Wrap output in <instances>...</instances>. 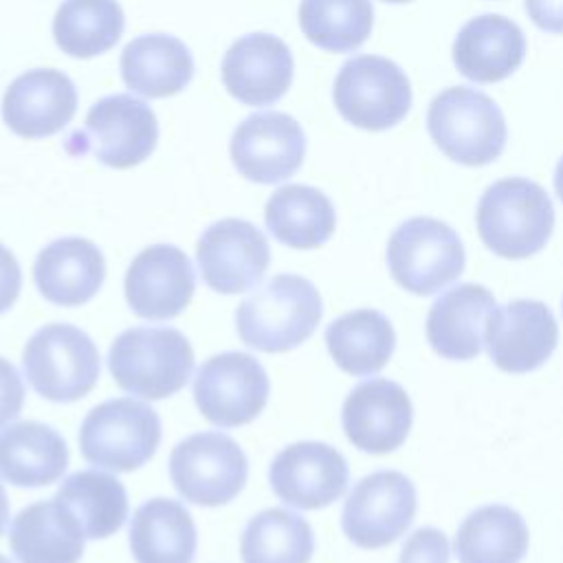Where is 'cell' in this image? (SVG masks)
Here are the masks:
<instances>
[{
	"label": "cell",
	"mask_w": 563,
	"mask_h": 563,
	"mask_svg": "<svg viewBox=\"0 0 563 563\" xmlns=\"http://www.w3.org/2000/svg\"><path fill=\"white\" fill-rule=\"evenodd\" d=\"M7 521H9V499H7V493H4V486L0 484V537L7 528Z\"/></svg>",
	"instance_id": "f35d334b"
},
{
	"label": "cell",
	"mask_w": 563,
	"mask_h": 563,
	"mask_svg": "<svg viewBox=\"0 0 563 563\" xmlns=\"http://www.w3.org/2000/svg\"><path fill=\"white\" fill-rule=\"evenodd\" d=\"M40 295L62 308L90 301L106 279V260L97 244L68 235L46 244L33 264Z\"/></svg>",
	"instance_id": "44dd1931"
},
{
	"label": "cell",
	"mask_w": 563,
	"mask_h": 563,
	"mask_svg": "<svg viewBox=\"0 0 563 563\" xmlns=\"http://www.w3.org/2000/svg\"><path fill=\"white\" fill-rule=\"evenodd\" d=\"M528 18L545 33H563V0H523Z\"/></svg>",
	"instance_id": "74e56055"
},
{
	"label": "cell",
	"mask_w": 563,
	"mask_h": 563,
	"mask_svg": "<svg viewBox=\"0 0 563 563\" xmlns=\"http://www.w3.org/2000/svg\"><path fill=\"white\" fill-rule=\"evenodd\" d=\"M323 314L317 286L301 275L282 273L249 295L235 310V328L253 350L288 352L312 336Z\"/></svg>",
	"instance_id": "6da1fadb"
},
{
	"label": "cell",
	"mask_w": 563,
	"mask_h": 563,
	"mask_svg": "<svg viewBox=\"0 0 563 563\" xmlns=\"http://www.w3.org/2000/svg\"><path fill=\"white\" fill-rule=\"evenodd\" d=\"M475 222L488 251L506 260H526L548 244L554 207L539 183L510 176L482 194Z\"/></svg>",
	"instance_id": "7a4b0ae2"
},
{
	"label": "cell",
	"mask_w": 563,
	"mask_h": 563,
	"mask_svg": "<svg viewBox=\"0 0 563 563\" xmlns=\"http://www.w3.org/2000/svg\"><path fill=\"white\" fill-rule=\"evenodd\" d=\"M202 282L222 295H238L257 286L268 268L271 249L264 233L240 218H224L207 227L196 244Z\"/></svg>",
	"instance_id": "4fadbf2b"
},
{
	"label": "cell",
	"mask_w": 563,
	"mask_h": 563,
	"mask_svg": "<svg viewBox=\"0 0 563 563\" xmlns=\"http://www.w3.org/2000/svg\"><path fill=\"white\" fill-rule=\"evenodd\" d=\"M292 53L271 33H249L235 40L222 57V84L246 106L279 101L292 81Z\"/></svg>",
	"instance_id": "d6986e66"
},
{
	"label": "cell",
	"mask_w": 563,
	"mask_h": 563,
	"mask_svg": "<svg viewBox=\"0 0 563 563\" xmlns=\"http://www.w3.org/2000/svg\"><path fill=\"white\" fill-rule=\"evenodd\" d=\"M554 189H556V196H559L561 202H563V158L559 161L556 172H554Z\"/></svg>",
	"instance_id": "ab89813d"
},
{
	"label": "cell",
	"mask_w": 563,
	"mask_h": 563,
	"mask_svg": "<svg viewBox=\"0 0 563 563\" xmlns=\"http://www.w3.org/2000/svg\"><path fill=\"white\" fill-rule=\"evenodd\" d=\"M332 99L347 123L380 132L407 117L411 84L396 62L380 55H356L341 66Z\"/></svg>",
	"instance_id": "9c48e42d"
},
{
	"label": "cell",
	"mask_w": 563,
	"mask_h": 563,
	"mask_svg": "<svg viewBox=\"0 0 563 563\" xmlns=\"http://www.w3.org/2000/svg\"><path fill=\"white\" fill-rule=\"evenodd\" d=\"M55 499L81 523L86 539H106L121 530L128 519V495L123 484L101 471H77L68 475Z\"/></svg>",
	"instance_id": "4dcf8cb0"
},
{
	"label": "cell",
	"mask_w": 563,
	"mask_h": 563,
	"mask_svg": "<svg viewBox=\"0 0 563 563\" xmlns=\"http://www.w3.org/2000/svg\"><path fill=\"white\" fill-rule=\"evenodd\" d=\"M341 422L347 440L372 455L396 451L409 435L413 407L409 394L389 378L358 383L345 398Z\"/></svg>",
	"instance_id": "ac0fdd59"
},
{
	"label": "cell",
	"mask_w": 563,
	"mask_h": 563,
	"mask_svg": "<svg viewBox=\"0 0 563 563\" xmlns=\"http://www.w3.org/2000/svg\"><path fill=\"white\" fill-rule=\"evenodd\" d=\"M198 534L189 510L167 497L143 501L130 521V550L136 563H191Z\"/></svg>",
	"instance_id": "4316f807"
},
{
	"label": "cell",
	"mask_w": 563,
	"mask_h": 563,
	"mask_svg": "<svg viewBox=\"0 0 563 563\" xmlns=\"http://www.w3.org/2000/svg\"><path fill=\"white\" fill-rule=\"evenodd\" d=\"M77 110V90L68 75L55 68H33L11 81L2 99V119L24 139L57 134Z\"/></svg>",
	"instance_id": "ffe728a7"
},
{
	"label": "cell",
	"mask_w": 563,
	"mask_h": 563,
	"mask_svg": "<svg viewBox=\"0 0 563 563\" xmlns=\"http://www.w3.org/2000/svg\"><path fill=\"white\" fill-rule=\"evenodd\" d=\"M264 222L273 238L290 249H317L336 227L330 198L308 185H284L266 200Z\"/></svg>",
	"instance_id": "f1b7e54d"
},
{
	"label": "cell",
	"mask_w": 563,
	"mask_h": 563,
	"mask_svg": "<svg viewBox=\"0 0 563 563\" xmlns=\"http://www.w3.org/2000/svg\"><path fill=\"white\" fill-rule=\"evenodd\" d=\"M383 2H391V4H402V2H411V0H383Z\"/></svg>",
	"instance_id": "60d3db41"
},
{
	"label": "cell",
	"mask_w": 563,
	"mask_h": 563,
	"mask_svg": "<svg viewBox=\"0 0 563 563\" xmlns=\"http://www.w3.org/2000/svg\"><path fill=\"white\" fill-rule=\"evenodd\" d=\"M523 55V31L499 13L471 18L453 42L455 68L477 84H495L510 77L521 66Z\"/></svg>",
	"instance_id": "603a6c76"
},
{
	"label": "cell",
	"mask_w": 563,
	"mask_h": 563,
	"mask_svg": "<svg viewBox=\"0 0 563 563\" xmlns=\"http://www.w3.org/2000/svg\"><path fill=\"white\" fill-rule=\"evenodd\" d=\"M556 341V319L539 299H515L495 306L484 330L490 361L508 374H526L541 367L552 356Z\"/></svg>",
	"instance_id": "5bb4252c"
},
{
	"label": "cell",
	"mask_w": 563,
	"mask_h": 563,
	"mask_svg": "<svg viewBox=\"0 0 563 563\" xmlns=\"http://www.w3.org/2000/svg\"><path fill=\"white\" fill-rule=\"evenodd\" d=\"M299 26L319 48L330 53L356 51L372 33V0H301Z\"/></svg>",
	"instance_id": "836d02e7"
},
{
	"label": "cell",
	"mask_w": 563,
	"mask_h": 563,
	"mask_svg": "<svg viewBox=\"0 0 563 563\" xmlns=\"http://www.w3.org/2000/svg\"><path fill=\"white\" fill-rule=\"evenodd\" d=\"M158 123L154 110L132 95H110L90 106L81 130L66 139L73 156L92 154L99 163L128 169L154 152Z\"/></svg>",
	"instance_id": "8992f818"
},
{
	"label": "cell",
	"mask_w": 563,
	"mask_h": 563,
	"mask_svg": "<svg viewBox=\"0 0 563 563\" xmlns=\"http://www.w3.org/2000/svg\"><path fill=\"white\" fill-rule=\"evenodd\" d=\"M427 128L433 143L455 163L482 167L493 163L506 145V119L482 90L453 86L429 103Z\"/></svg>",
	"instance_id": "277c9868"
},
{
	"label": "cell",
	"mask_w": 563,
	"mask_h": 563,
	"mask_svg": "<svg viewBox=\"0 0 563 563\" xmlns=\"http://www.w3.org/2000/svg\"><path fill=\"white\" fill-rule=\"evenodd\" d=\"M416 508V486L405 473L376 471L358 479L350 490L341 512V528L363 550L385 548L411 526Z\"/></svg>",
	"instance_id": "8fae6325"
},
{
	"label": "cell",
	"mask_w": 563,
	"mask_h": 563,
	"mask_svg": "<svg viewBox=\"0 0 563 563\" xmlns=\"http://www.w3.org/2000/svg\"><path fill=\"white\" fill-rule=\"evenodd\" d=\"M493 292L482 284H457L444 290L427 314V341L449 361H471L484 347V330L495 308Z\"/></svg>",
	"instance_id": "7402d4cb"
},
{
	"label": "cell",
	"mask_w": 563,
	"mask_h": 563,
	"mask_svg": "<svg viewBox=\"0 0 563 563\" xmlns=\"http://www.w3.org/2000/svg\"><path fill=\"white\" fill-rule=\"evenodd\" d=\"M196 275L174 244L145 246L128 266L123 290L130 310L143 319H174L191 301Z\"/></svg>",
	"instance_id": "e0dca14e"
},
{
	"label": "cell",
	"mask_w": 563,
	"mask_h": 563,
	"mask_svg": "<svg viewBox=\"0 0 563 563\" xmlns=\"http://www.w3.org/2000/svg\"><path fill=\"white\" fill-rule=\"evenodd\" d=\"M86 532L55 497L22 508L9 528V545L20 563H79Z\"/></svg>",
	"instance_id": "cb8c5ba5"
},
{
	"label": "cell",
	"mask_w": 563,
	"mask_h": 563,
	"mask_svg": "<svg viewBox=\"0 0 563 563\" xmlns=\"http://www.w3.org/2000/svg\"><path fill=\"white\" fill-rule=\"evenodd\" d=\"M306 134L286 112L264 110L246 117L231 136L235 169L260 185L290 178L303 163Z\"/></svg>",
	"instance_id": "9a60e30c"
},
{
	"label": "cell",
	"mask_w": 563,
	"mask_h": 563,
	"mask_svg": "<svg viewBox=\"0 0 563 563\" xmlns=\"http://www.w3.org/2000/svg\"><path fill=\"white\" fill-rule=\"evenodd\" d=\"M68 466L66 440L44 422H18L0 433V477L20 488L57 482Z\"/></svg>",
	"instance_id": "484cf974"
},
{
	"label": "cell",
	"mask_w": 563,
	"mask_h": 563,
	"mask_svg": "<svg viewBox=\"0 0 563 563\" xmlns=\"http://www.w3.org/2000/svg\"><path fill=\"white\" fill-rule=\"evenodd\" d=\"M121 77L132 92L143 97H172L191 81L194 57L174 35H139L121 53Z\"/></svg>",
	"instance_id": "d4e9b609"
},
{
	"label": "cell",
	"mask_w": 563,
	"mask_h": 563,
	"mask_svg": "<svg viewBox=\"0 0 563 563\" xmlns=\"http://www.w3.org/2000/svg\"><path fill=\"white\" fill-rule=\"evenodd\" d=\"M271 383L260 361L244 352H222L207 358L194 378V400L200 413L224 429L255 420L268 402Z\"/></svg>",
	"instance_id": "7c38bea8"
},
{
	"label": "cell",
	"mask_w": 563,
	"mask_h": 563,
	"mask_svg": "<svg viewBox=\"0 0 563 563\" xmlns=\"http://www.w3.org/2000/svg\"><path fill=\"white\" fill-rule=\"evenodd\" d=\"M158 442V413L132 398H110L92 407L79 427L84 460L114 473L141 468L156 453Z\"/></svg>",
	"instance_id": "52a82bcc"
},
{
	"label": "cell",
	"mask_w": 563,
	"mask_h": 563,
	"mask_svg": "<svg viewBox=\"0 0 563 563\" xmlns=\"http://www.w3.org/2000/svg\"><path fill=\"white\" fill-rule=\"evenodd\" d=\"M398 563H449V539L438 528L416 530L400 550Z\"/></svg>",
	"instance_id": "e575fe53"
},
{
	"label": "cell",
	"mask_w": 563,
	"mask_h": 563,
	"mask_svg": "<svg viewBox=\"0 0 563 563\" xmlns=\"http://www.w3.org/2000/svg\"><path fill=\"white\" fill-rule=\"evenodd\" d=\"M108 369L121 389L147 400H163L187 385L194 350L176 328L136 325L123 330L110 345Z\"/></svg>",
	"instance_id": "3957f363"
},
{
	"label": "cell",
	"mask_w": 563,
	"mask_h": 563,
	"mask_svg": "<svg viewBox=\"0 0 563 563\" xmlns=\"http://www.w3.org/2000/svg\"><path fill=\"white\" fill-rule=\"evenodd\" d=\"M350 479L345 457L325 442H295L282 449L268 466L273 493L299 510H317L336 501Z\"/></svg>",
	"instance_id": "2e32d148"
},
{
	"label": "cell",
	"mask_w": 563,
	"mask_h": 563,
	"mask_svg": "<svg viewBox=\"0 0 563 563\" xmlns=\"http://www.w3.org/2000/svg\"><path fill=\"white\" fill-rule=\"evenodd\" d=\"M123 24V9L117 0H64L53 18V37L62 53L86 59L110 51Z\"/></svg>",
	"instance_id": "1f68e13d"
},
{
	"label": "cell",
	"mask_w": 563,
	"mask_h": 563,
	"mask_svg": "<svg viewBox=\"0 0 563 563\" xmlns=\"http://www.w3.org/2000/svg\"><path fill=\"white\" fill-rule=\"evenodd\" d=\"M0 563H11V561H9L7 556H2V554H0Z\"/></svg>",
	"instance_id": "b9f144b4"
},
{
	"label": "cell",
	"mask_w": 563,
	"mask_h": 563,
	"mask_svg": "<svg viewBox=\"0 0 563 563\" xmlns=\"http://www.w3.org/2000/svg\"><path fill=\"white\" fill-rule=\"evenodd\" d=\"M249 475L240 444L222 431H200L180 440L169 455L176 490L196 506H224L235 499Z\"/></svg>",
	"instance_id": "30bf717a"
},
{
	"label": "cell",
	"mask_w": 563,
	"mask_h": 563,
	"mask_svg": "<svg viewBox=\"0 0 563 563\" xmlns=\"http://www.w3.org/2000/svg\"><path fill=\"white\" fill-rule=\"evenodd\" d=\"M22 367L31 387L51 402H75L99 380V350L77 325L48 323L26 341Z\"/></svg>",
	"instance_id": "5b68a950"
},
{
	"label": "cell",
	"mask_w": 563,
	"mask_h": 563,
	"mask_svg": "<svg viewBox=\"0 0 563 563\" xmlns=\"http://www.w3.org/2000/svg\"><path fill=\"white\" fill-rule=\"evenodd\" d=\"M20 288H22L20 264L15 255L4 244H0V314L15 303Z\"/></svg>",
	"instance_id": "8d00e7d4"
},
{
	"label": "cell",
	"mask_w": 563,
	"mask_h": 563,
	"mask_svg": "<svg viewBox=\"0 0 563 563\" xmlns=\"http://www.w3.org/2000/svg\"><path fill=\"white\" fill-rule=\"evenodd\" d=\"M24 405V383L18 369L0 356V429L15 420Z\"/></svg>",
	"instance_id": "d590c367"
},
{
	"label": "cell",
	"mask_w": 563,
	"mask_h": 563,
	"mask_svg": "<svg viewBox=\"0 0 563 563\" xmlns=\"http://www.w3.org/2000/svg\"><path fill=\"white\" fill-rule=\"evenodd\" d=\"M528 543L523 517L510 506L488 504L460 523L453 548L460 563H521Z\"/></svg>",
	"instance_id": "f546056e"
},
{
	"label": "cell",
	"mask_w": 563,
	"mask_h": 563,
	"mask_svg": "<svg viewBox=\"0 0 563 563\" xmlns=\"http://www.w3.org/2000/svg\"><path fill=\"white\" fill-rule=\"evenodd\" d=\"M325 347L345 374L369 376L389 363L396 347V332L383 312L358 308L336 317L325 328Z\"/></svg>",
	"instance_id": "83f0119b"
},
{
	"label": "cell",
	"mask_w": 563,
	"mask_h": 563,
	"mask_svg": "<svg viewBox=\"0 0 563 563\" xmlns=\"http://www.w3.org/2000/svg\"><path fill=\"white\" fill-rule=\"evenodd\" d=\"M310 523L286 508H266L249 519L240 537L242 563H310Z\"/></svg>",
	"instance_id": "d6a6232c"
},
{
	"label": "cell",
	"mask_w": 563,
	"mask_h": 563,
	"mask_svg": "<svg viewBox=\"0 0 563 563\" xmlns=\"http://www.w3.org/2000/svg\"><path fill=\"white\" fill-rule=\"evenodd\" d=\"M466 264L460 235L446 222L416 216L398 224L387 242L394 282L411 295H433L455 282Z\"/></svg>",
	"instance_id": "ba28073f"
}]
</instances>
